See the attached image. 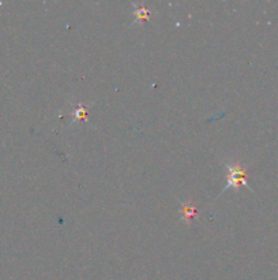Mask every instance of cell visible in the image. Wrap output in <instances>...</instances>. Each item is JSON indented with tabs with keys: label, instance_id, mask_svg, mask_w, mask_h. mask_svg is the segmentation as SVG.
I'll return each instance as SVG.
<instances>
[{
	"label": "cell",
	"instance_id": "obj_1",
	"mask_svg": "<svg viewBox=\"0 0 278 280\" xmlns=\"http://www.w3.org/2000/svg\"><path fill=\"white\" fill-rule=\"evenodd\" d=\"M228 169V181H226V189H239L240 186H247L245 181V169L241 167L239 163H228L226 164Z\"/></svg>",
	"mask_w": 278,
	"mask_h": 280
},
{
	"label": "cell",
	"instance_id": "obj_2",
	"mask_svg": "<svg viewBox=\"0 0 278 280\" xmlns=\"http://www.w3.org/2000/svg\"><path fill=\"white\" fill-rule=\"evenodd\" d=\"M180 212H181V220L184 223L190 224L192 219L196 218V206L192 204V202H186L180 208Z\"/></svg>",
	"mask_w": 278,
	"mask_h": 280
},
{
	"label": "cell",
	"instance_id": "obj_3",
	"mask_svg": "<svg viewBox=\"0 0 278 280\" xmlns=\"http://www.w3.org/2000/svg\"><path fill=\"white\" fill-rule=\"evenodd\" d=\"M149 14L150 11L142 6H136V9H135V21H143V19H147L149 18Z\"/></svg>",
	"mask_w": 278,
	"mask_h": 280
},
{
	"label": "cell",
	"instance_id": "obj_4",
	"mask_svg": "<svg viewBox=\"0 0 278 280\" xmlns=\"http://www.w3.org/2000/svg\"><path fill=\"white\" fill-rule=\"evenodd\" d=\"M75 118L77 119H81L83 120L86 118V107L85 105H81V107L78 108V111L75 112Z\"/></svg>",
	"mask_w": 278,
	"mask_h": 280
}]
</instances>
